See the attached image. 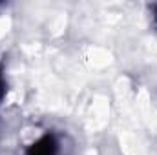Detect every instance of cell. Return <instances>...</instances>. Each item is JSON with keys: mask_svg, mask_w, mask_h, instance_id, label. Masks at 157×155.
<instances>
[{"mask_svg": "<svg viewBox=\"0 0 157 155\" xmlns=\"http://www.w3.org/2000/svg\"><path fill=\"white\" fill-rule=\"evenodd\" d=\"M26 155H59L57 137L53 133H46L26 150Z\"/></svg>", "mask_w": 157, "mask_h": 155, "instance_id": "cell-1", "label": "cell"}, {"mask_svg": "<svg viewBox=\"0 0 157 155\" xmlns=\"http://www.w3.org/2000/svg\"><path fill=\"white\" fill-rule=\"evenodd\" d=\"M2 95H4V82H2V78H0V99H2Z\"/></svg>", "mask_w": 157, "mask_h": 155, "instance_id": "cell-2", "label": "cell"}]
</instances>
